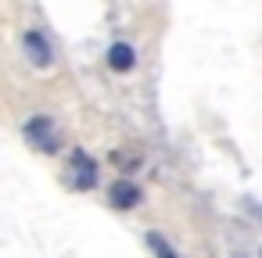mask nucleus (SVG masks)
<instances>
[{"label": "nucleus", "mask_w": 262, "mask_h": 258, "mask_svg": "<svg viewBox=\"0 0 262 258\" xmlns=\"http://www.w3.org/2000/svg\"><path fill=\"white\" fill-rule=\"evenodd\" d=\"M26 136H29V140H36V147H40V151H54V147H58L54 122H51V119H43V115H36V119L26 126Z\"/></svg>", "instance_id": "1"}, {"label": "nucleus", "mask_w": 262, "mask_h": 258, "mask_svg": "<svg viewBox=\"0 0 262 258\" xmlns=\"http://www.w3.org/2000/svg\"><path fill=\"white\" fill-rule=\"evenodd\" d=\"M72 183H76L79 190H90V186L97 183V165H94V158L83 154V151L72 154Z\"/></svg>", "instance_id": "2"}, {"label": "nucleus", "mask_w": 262, "mask_h": 258, "mask_svg": "<svg viewBox=\"0 0 262 258\" xmlns=\"http://www.w3.org/2000/svg\"><path fill=\"white\" fill-rule=\"evenodd\" d=\"M22 47H26V54H29V61L36 68H47L51 65V47H47V40L40 33H26L22 36Z\"/></svg>", "instance_id": "3"}, {"label": "nucleus", "mask_w": 262, "mask_h": 258, "mask_svg": "<svg viewBox=\"0 0 262 258\" xmlns=\"http://www.w3.org/2000/svg\"><path fill=\"white\" fill-rule=\"evenodd\" d=\"M108 197H112V204H115V208H133V204L140 201V186H137V183H129V179H115V183H112V190H108Z\"/></svg>", "instance_id": "4"}, {"label": "nucleus", "mask_w": 262, "mask_h": 258, "mask_svg": "<svg viewBox=\"0 0 262 258\" xmlns=\"http://www.w3.org/2000/svg\"><path fill=\"white\" fill-rule=\"evenodd\" d=\"M108 65H112L115 72H129V68L137 65V51H133L129 43H112V47H108Z\"/></svg>", "instance_id": "5"}, {"label": "nucleus", "mask_w": 262, "mask_h": 258, "mask_svg": "<svg viewBox=\"0 0 262 258\" xmlns=\"http://www.w3.org/2000/svg\"><path fill=\"white\" fill-rule=\"evenodd\" d=\"M147 244H151V251H155L158 258H176V251H172V247H169L158 233H151V237H147Z\"/></svg>", "instance_id": "6"}]
</instances>
